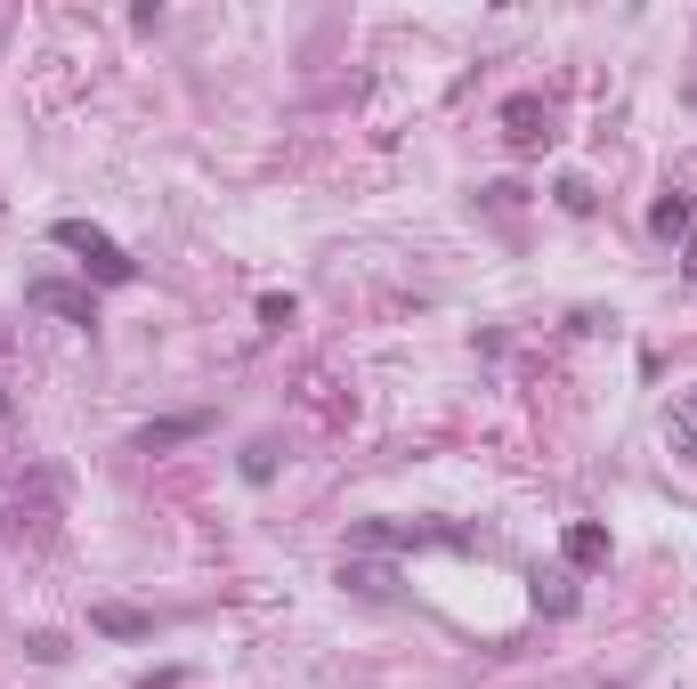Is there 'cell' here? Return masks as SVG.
I'll return each instance as SVG.
<instances>
[{
  "instance_id": "6da1fadb",
  "label": "cell",
  "mask_w": 697,
  "mask_h": 689,
  "mask_svg": "<svg viewBox=\"0 0 697 689\" xmlns=\"http://www.w3.org/2000/svg\"><path fill=\"white\" fill-rule=\"evenodd\" d=\"M49 244L73 251L98 285H131V276H139V260H122V244L106 236V227H90V219H58V227H49Z\"/></svg>"
},
{
  "instance_id": "9c48e42d",
  "label": "cell",
  "mask_w": 697,
  "mask_h": 689,
  "mask_svg": "<svg viewBox=\"0 0 697 689\" xmlns=\"http://www.w3.org/2000/svg\"><path fill=\"white\" fill-rule=\"evenodd\" d=\"M341 584H357V593H390L398 576H390V568H366V559H357V568H341Z\"/></svg>"
},
{
  "instance_id": "7a4b0ae2",
  "label": "cell",
  "mask_w": 697,
  "mask_h": 689,
  "mask_svg": "<svg viewBox=\"0 0 697 689\" xmlns=\"http://www.w3.org/2000/svg\"><path fill=\"white\" fill-rule=\"evenodd\" d=\"M24 300H33V309H49V317H65V325H98V300H90L82 285H65V276H33V285H24Z\"/></svg>"
},
{
  "instance_id": "8fae6325",
  "label": "cell",
  "mask_w": 697,
  "mask_h": 689,
  "mask_svg": "<svg viewBox=\"0 0 697 689\" xmlns=\"http://www.w3.org/2000/svg\"><path fill=\"white\" fill-rule=\"evenodd\" d=\"M689 276H697V244H689Z\"/></svg>"
},
{
  "instance_id": "3957f363",
  "label": "cell",
  "mask_w": 697,
  "mask_h": 689,
  "mask_svg": "<svg viewBox=\"0 0 697 689\" xmlns=\"http://www.w3.org/2000/svg\"><path fill=\"white\" fill-rule=\"evenodd\" d=\"M203 430H212L203 414H171V422H146L131 446H139V454H163V446H187V439H203Z\"/></svg>"
},
{
  "instance_id": "7c38bea8",
  "label": "cell",
  "mask_w": 697,
  "mask_h": 689,
  "mask_svg": "<svg viewBox=\"0 0 697 689\" xmlns=\"http://www.w3.org/2000/svg\"><path fill=\"white\" fill-rule=\"evenodd\" d=\"M0 414H9V398H0Z\"/></svg>"
},
{
  "instance_id": "ba28073f",
  "label": "cell",
  "mask_w": 697,
  "mask_h": 689,
  "mask_svg": "<svg viewBox=\"0 0 697 689\" xmlns=\"http://www.w3.org/2000/svg\"><path fill=\"white\" fill-rule=\"evenodd\" d=\"M535 600H544L552 617H567V608H576V593H567V576H535Z\"/></svg>"
},
{
  "instance_id": "8992f818",
  "label": "cell",
  "mask_w": 697,
  "mask_h": 689,
  "mask_svg": "<svg viewBox=\"0 0 697 689\" xmlns=\"http://www.w3.org/2000/svg\"><path fill=\"white\" fill-rule=\"evenodd\" d=\"M535 122H544V106H535V97H511V106H503V131L520 138V146H535V138H544Z\"/></svg>"
},
{
  "instance_id": "5b68a950",
  "label": "cell",
  "mask_w": 697,
  "mask_h": 689,
  "mask_svg": "<svg viewBox=\"0 0 697 689\" xmlns=\"http://www.w3.org/2000/svg\"><path fill=\"white\" fill-rule=\"evenodd\" d=\"M98 633H114V641H146L154 617H139V608H98Z\"/></svg>"
},
{
  "instance_id": "52a82bcc",
  "label": "cell",
  "mask_w": 697,
  "mask_h": 689,
  "mask_svg": "<svg viewBox=\"0 0 697 689\" xmlns=\"http://www.w3.org/2000/svg\"><path fill=\"white\" fill-rule=\"evenodd\" d=\"M649 227H657V236H689V203H681V195H665L657 212H649Z\"/></svg>"
},
{
  "instance_id": "30bf717a",
  "label": "cell",
  "mask_w": 697,
  "mask_h": 689,
  "mask_svg": "<svg viewBox=\"0 0 697 689\" xmlns=\"http://www.w3.org/2000/svg\"><path fill=\"white\" fill-rule=\"evenodd\" d=\"M139 689H178V673H154V681H139Z\"/></svg>"
},
{
  "instance_id": "277c9868",
  "label": "cell",
  "mask_w": 697,
  "mask_h": 689,
  "mask_svg": "<svg viewBox=\"0 0 697 689\" xmlns=\"http://www.w3.org/2000/svg\"><path fill=\"white\" fill-rule=\"evenodd\" d=\"M567 559H576V568H601V559H608V527H567Z\"/></svg>"
}]
</instances>
